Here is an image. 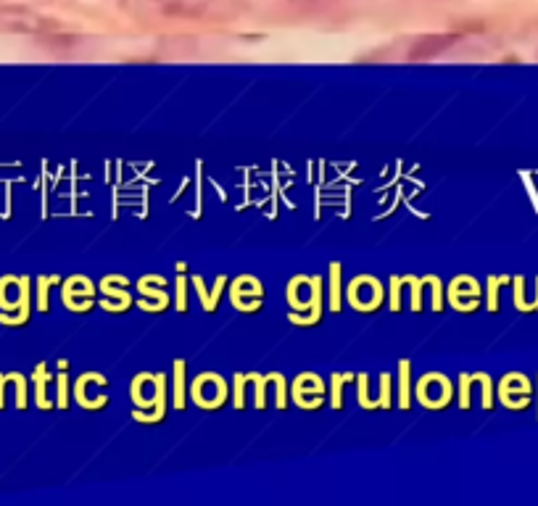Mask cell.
<instances>
[{
    "label": "cell",
    "instance_id": "cell-3",
    "mask_svg": "<svg viewBox=\"0 0 538 506\" xmlns=\"http://www.w3.org/2000/svg\"><path fill=\"white\" fill-rule=\"evenodd\" d=\"M457 40V35H433V37H425V40H420V43L412 48V53L409 56L412 58H430L436 56V53H441L444 48H449L451 43Z\"/></svg>",
    "mask_w": 538,
    "mask_h": 506
},
{
    "label": "cell",
    "instance_id": "cell-2",
    "mask_svg": "<svg viewBox=\"0 0 538 506\" xmlns=\"http://www.w3.org/2000/svg\"><path fill=\"white\" fill-rule=\"evenodd\" d=\"M0 27L14 29V32L45 35V32H59L61 22L35 14V11H27V8H0Z\"/></svg>",
    "mask_w": 538,
    "mask_h": 506
},
{
    "label": "cell",
    "instance_id": "cell-1",
    "mask_svg": "<svg viewBox=\"0 0 538 506\" xmlns=\"http://www.w3.org/2000/svg\"><path fill=\"white\" fill-rule=\"evenodd\" d=\"M140 22H225L243 8V0H119Z\"/></svg>",
    "mask_w": 538,
    "mask_h": 506
}]
</instances>
